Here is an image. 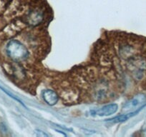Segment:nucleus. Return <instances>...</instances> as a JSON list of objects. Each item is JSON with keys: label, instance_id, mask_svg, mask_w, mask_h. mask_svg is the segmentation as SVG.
I'll use <instances>...</instances> for the list:
<instances>
[{"label": "nucleus", "instance_id": "f257e3e1", "mask_svg": "<svg viewBox=\"0 0 146 137\" xmlns=\"http://www.w3.org/2000/svg\"><path fill=\"white\" fill-rule=\"evenodd\" d=\"M6 52L8 57L17 63L26 61L29 56L27 47L19 40H11L6 46Z\"/></svg>", "mask_w": 146, "mask_h": 137}, {"label": "nucleus", "instance_id": "423d86ee", "mask_svg": "<svg viewBox=\"0 0 146 137\" xmlns=\"http://www.w3.org/2000/svg\"><path fill=\"white\" fill-rule=\"evenodd\" d=\"M0 89L3 91V92H5V94H7L9 96H10L11 98H12V99H15V101H17V102H19V104H22V105H23L24 107H25V104H24V103H23V102H22V101H21L20 99H19V98L17 97V96H15V95L12 94V93H10V92H9V91L7 90L6 89H5V88H4V87H2V86H1V85H0Z\"/></svg>", "mask_w": 146, "mask_h": 137}, {"label": "nucleus", "instance_id": "0eeeda50", "mask_svg": "<svg viewBox=\"0 0 146 137\" xmlns=\"http://www.w3.org/2000/svg\"><path fill=\"white\" fill-rule=\"evenodd\" d=\"M35 134H36V136H41V137H44V136H48L46 133H44V131H41V130H35Z\"/></svg>", "mask_w": 146, "mask_h": 137}, {"label": "nucleus", "instance_id": "20e7f679", "mask_svg": "<svg viewBox=\"0 0 146 137\" xmlns=\"http://www.w3.org/2000/svg\"><path fill=\"white\" fill-rule=\"evenodd\" d=\"M42 96L44 101L50 106L55 105L59 100L58 94L51 89H45L43 91L42 93Z\"/></svg>", "mask_w": 146, "mask_h": 137}, {"label": "nucleus", "instance_id": "7ed1b4c3", "mask_svg": "<svg viewBox=\"0 0 146 137\" xmlns=\"http://www.w3.org/2000/svg\"><path fill=\"white\" fill-rule=\"evenodd\" d=\"M146 101V95L144 94H138L131 99L127 101L123 107L125 110H130L133 109L137 108L138 106L143 104Z\"/></svg>", "mask_w": 146, "mask_h": 137}, {"label": "nucleus", "instance_id": "39448f33", "mask_svg": "<svg viewBox=\"0 0 146 137\" xmlns=\"http://www.w3.org/2000/svg\"><path fill=\"white\" fill-rule=\"evenodd\" d=\"M145 106H146V104H145V105L142 106L141 107H140V108H139L137 110H136V111H132V112L127 113V114H122V115L117 116V117H114V118L109 119H107V121H111V122H113V123L124 122V121H127V120H128L129 119L132 118V117H133L135 116L136 114H137V113L140 112V110H141L143 108H144V107H145Z\"/></svg>", "mask_w": 146, "mask_h": 137}, {"label": "nucleus", "instance_id": "f03ea898", "mask_svg": "<svg viewBox=\"0 0 146 137\" xmlns=\"http://www.w3.org/2000/svg\"><path fill=\"white\" fill-rule=\"evenodd\" d=\"M118 110V106L117 104H109L103 106L100 109L94 111L92 114H95L98 117H109L115 114Z\"/></svg>", "mask_w": 146, "mask_h": 137}]
</instances>
